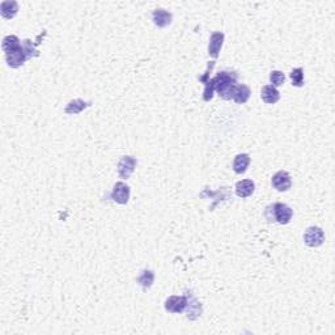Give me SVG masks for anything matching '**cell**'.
Here are the masks:
<instances>
[{"mask_svg":"<svg viewBox=\"0 0 335 335\" xmlns=\"http://www.w3.org/2000/svg\"><path fill=\"white\" fill-rule=\"evenodd\" d=\"M250 165V156L248 153H240L233 160V170L237 174H244Z\"/></svg>","mask_w":335,"mask_h":335,"instance_id":"e0dca14e","label":"cell"},{"mask_svg":"<svg viewBox=\"0 0 335 335\" xmlns=\"http://www.w3.org/2000/svg\"><path fill=\"white\" fill-rule=\"evenodd\" d=\"M136 165H138V160L135 159V157H132V156H123L119 160V163H118V174H119L122 180H127L134 173Z\"/></svg>","mask_w":335,"mask_h":335,"instance_id":"5b68a950","label":"cell"},{"mask_svg":"<svg viewBox=\"0 0 335 335\" xmlns=\"http://www.w3.org/2000/svg\"><path fill=\"white\" fill-rule=\"evenodd\" d=\"M214 67H215V60H212V62L208 63L207 71L204 72L203 76L199 77V80H201L202 83L204 84L203 100L206 101V102H208V101H211V100H212V98H214V93H215L214 80L210 79V73H211V71L214 69Z\"/></svg>","mask_w":335,"mask_h":335,"instance_id":"52a82bcc","label":"cell"},{"mask_svg":"<svg viewBox=\"0 0 335 335\" xmlns=\"http://www.w3.org/2000/svg\"><path fill=\"white\" fill-rule=\"evenodd\" d=\"M26 60H28V56L25 54L22 46L18 48L17 51H13L5 55V62H7V64L10 67V68H18V67L22 66Z\"/></svg>","mask_w":335,"mask_h":335,"instance_id":"7c38bea8","label":"cell"},{"mask_svg":"<svg viewBox=\"0 0 335 335\" xmlns=\"http://www.w3.org/2000/svg\"><path fill=\"white\" fill-rule=\"evenodd\" d=\"M130 194H131V190H130V186H128L127 183L117 182L114 185V187H113L110 198L115 203L125 206L130 201Z\"/></svg>","mask_w":335,"mask_h":335,"instance_id":"277c9868","label":"cell"},{"mask_svg":"<svg viewBox=\"0 0 335 335\" xmlns=\"http://www.w3.org/2000/svg\"><path fill=\"white\" fill-rule=\"evenodd\" d=\"M304 242L309 248H318L325 242V232L320 227H309L304 233Z\"/></svg>","mask_w":335,"mask_h":335,"instance_id":"3957f363","label":"cell"},{"mask_svg":"<svg viewBox=\"0 0 335 335\" xmlns=\"http://www.w3.org/2000/svg\"><path fill=\"white\" fill-rule=\"evenodd\" d=\"M271 185L275 190L280 191V193H284V191H288L292 186V180H291L290 173L286 172V170H279L273 176V180H271Z\"/></svg>","mask_w":335,"mask_h":335,"instance_id":"8992f818","label":"cell"},{"mask_svg":"<svg viewBox=\"0 0 335 335\" xmlns=\"http://www.w3.org/2000/svg\"><path fill=\"white\" fill-rule=\"evenodd\" d=\"M270 81H271V85L278 88V86H282L286 81V75H284L282 71H271L270 73Z\"/></svg>","mask_w":335,"mask_h":335,"instance_id":"603a6c76","label":"cell"},{"mask_svg":"<svg viewBox=\"0 0 335 335\" xmlns=\"http://www.w3.org/2000/svg\"><path fill=\"white\" fill-rule=\"evenodd\" d=\"M152 21L153 24L159 28H166L172 24L173 21V14L170 12H168L166 9L163 8H159V9H155L152 13Z\"/></svg>","mask_w":335,"mask_h":335,"instance_id":"30bf717a","label":"cell"},{"mask_svg":"<svg viewBox=\"0 0 335 335\" xmlns=\"http://www.w3.org/2000/svg\"><path fill=\"white\" fill-rule=\"evenodd\" d=\"M250 94H252V92H250L249 86L248 85H244V84H241V85H236L235 93H233V98H232V100L235 101V102H237V104H245L246 101L249 100Z\"/></svg>","mask_w":335,"mask_h":335,"instance_id":"d6986e66","label":"cell"},{"mask_svg":"<svg viewBox=\"0 0 335 335\" xmlns=\"http://www.w3.org/2000/svg\"><path fill=\"white\" fill-rule=\"evenodd\" d=\"M18 12V3L14 0H4L0 4V14L5 20L13 18Z\"/></svg>","mask_w":335,"mask_h":335,"instance_id":"5bb4252c","label":"cell"},{"mask_svg":"<svg viewBox=\"0 0 335 335\" xmlns=\"http://www.w3.org/2000/svg\"><path fill=\"white\" fill-rule=\"evenodd\" d=\"M224 33H221V31L212 33L210 38V43H208V54H210V56H212L214 59L218 58L221 47H223V43H224Z\"/></svg>","mask_w":335,"mask_h":335,"instance_id":"9c48e42d","label":"cell"},{"mask_svg":"<svg viewBox=\"0 0 335 335\" xmlns=\"http://www.w3.org/2000/svg\"><path fill=\"white\" fill-rule=\"evenodd\" d=\"M261 98L269 105L277 104L278 101L280 100L279 90L273 85H265L262 90H261Z\"/></svg>","mask_w":335,"mask_h":335,"instance_id":"2e32d148","label":"cell"},{"mask_svg":"<svg viewBox=\"0 0 335 335\" xmlns=\"http://www.w3.org/2000/svg\"><path fill=\"white\" fill-rule=\"evenodd\" d=\"M92 105V102L90 101H84V100H80V98H76V100H72L69 101L68 104H67L66 106V114L68 115H76V114H80L81 111L85 110V109H88V107Z\"/></svg>","mask_w":335,"mask_h":335,"instance_id":"9a60e30c","label":"cell"},{"mask_svg":"<svg viewBox=\"0 0 335 335\" xmlns=\"http://www.w3.org/2000/svg\"><path fill=\"white\" fill-rule=\"evenodd\" d=\"M20 47H21V41L18 39V37H16V35H7V37H4L3 42H1V48H3V51L5 52V55H7V54H10V52L17 51Z\"/></svg>","mask_w":335,"mask_h":335,"instance_id":"ac0fdd59","label":"cell"},{"mask_svg":"<svg viewBox=\"0 0 335 335\" xmlns=\"http://www.w3.org/2000/svg\"><path fill=\"white\" fill-rule=\"evenodd\" d=\"M187 307V296H170L165 301V311L177 315V313H183L186 311Z\"/></svg>","mask_w":335,"mask_h":335,"instance_id":"ba28073f","label":"cell"},{"mask_svg":"<svg viewBox=\"0 0 335 335\" xmlns=\"http://www.w3.org/2000/svg\"><path fill=\"white\" fill-rule=\"evenodd\" d=\"M136 282L143 288H151L153 282H155V273H153L152 270H143L142 274L136 279Z\"/></svg>","mask_w":335,"mask_h":335,"instance_id":"ffe728a7","label":"cell"},{"mask_svg":"<svg viewBox=\"0 0 335 335\" xmlns=\"http://www.w3.org/2000/svg\"><path fill=\"white\" fill-rule=\"evenodd\" d=\"M202 312H203V308L199 301L195 299L194 296H187V307H186V313L187 318L191 320V321H195L198 318L202 316Z\"/></svg>","mask_w":335,"mask_h":335,"instance_id":"4fadbf2b","label":"cell"},{"mask_svg":"<svg viewBox=\"0 0 335 335\" xmlns=\"http://www.w3.org/2000/svg\"><path fill=\"white\" fill-rule=\"evenodd\" d=\"M291 81H292V85L300 88V86L304 85V69L303 68H294L292 72L290 73Z\"/></svg>","mask_w":335,"mask_h":335,"instance_id":"7402d4cb","label":"cell"},{"mask_svg":"<svg viewBox=\"0 0 335 335\" xmlns=\"http://www.w3.org/2000/svg\"><path fill=\"white\" fill-rule=\"evenodd\" d=\"M38 43L39 42L33 43V41H30V39H24V41L21 42V46L24 48V51L26 54V56H28V59L35 58V56L39 55V51L35 48V46L38 45Z\"/></svg>","mask_w":335,"mask_h":335,"instance_id":"44dd1931","label":"cell"},{"mask_svg":"<svg viewBox=\"0 0 335 335\" xmlns=\"http://www.w3.org/2000/svg\"><path fill=\"white\" fill-rule=\"evenodd\" d=\"M236 195L239 198H242V199H245V198L252 197L254 191H256V183L253 182L252 180H242L239 181V182L236 183Z\"/></svg>","mask_w":335,"mask_h":335,"instance_id":"8fae6325","label":"cell"},{"mask_svg":"<svg viewBox=\"0 0 335 335\" xmlns=\"http://www.w3.org/2000/svg\"><path fill=\"white\" fill-rule=\"evenodd\" d=\"M212 80H214L215 92L223 100L228 101L233 98V93H235L236 85H237V80H239L237 73L229 72V71H221Z\"/></svg>","mask_w":335,"mask_h":335,"instance_id":"6da1fadb","label":"cell"},{"mask_svg":"<svg viewBox=\"0 0 335 335\" xmlns=\"http://www.w3.org/2000/svg\"><path fill=\"white\" fill-rule=\"evenodd\" d=\"M265 216L269 220V223H278V224L286 225L292 220L294 211L287 204L274 203L273 206H269L266 208Z\"/></svg>","mask_w":335,"mask_h":335,"instance_id":"7a4b0ae2","label":"cell"}]
</instances>
